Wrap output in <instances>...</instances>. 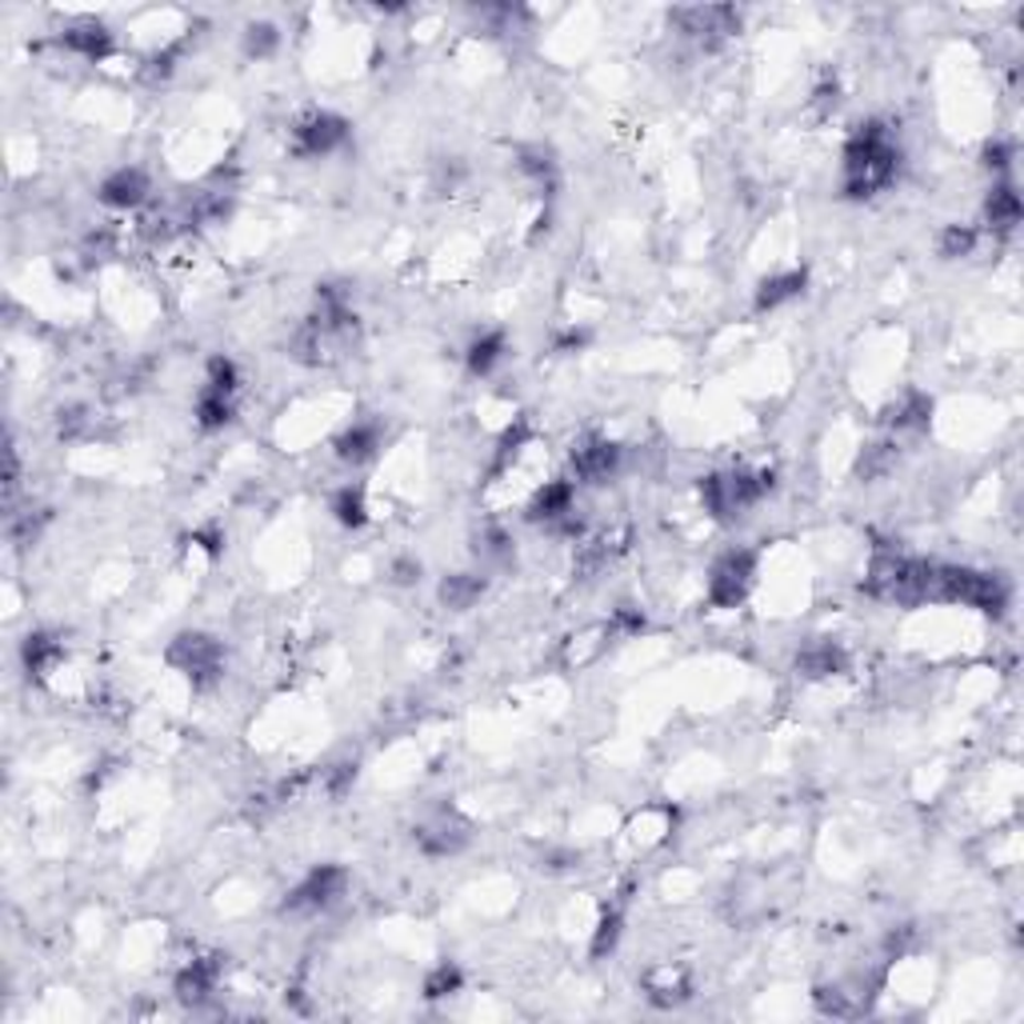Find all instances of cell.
Wrapping results in <instances>:
<instances>
[{"mask_svg": "<svg viewBox=\"0 0 1024 1024\" xmlns=\"http://www.w3.org/2000/svg\"><path fill=\"white\" fill-rule=\"evenodd\" d=\"M796 672L808 680L836 677V672H845V652L833 640H813V645H805L796 652Z\"/></svg>", "mask_w": 1024, "mask_h": 1024, "instance_id": "obj_18", "label": "cell"}, {"mask_svg": "<svg viewBox=\"0 0 1024 1024\" xmlns=\"http://www.w3.org/2000/svg\"><path fill=\"white\" fill-rule=\"evenodd\" d=\"M393 581H397V585H417V581H420V561H408V556H405V561H397V565H393Z\"/></svg>", "mask_w": 1024, "mask_h": 1024, "instance_id": "obj_36", "label": "cell"}, {"mask_svg": "<svg viewBox=\"0 0 1024 1024\" xmlns=\"http://www.w3.org/2000/svg\"><path fill=\"white\" fill-rule=\"evenodd\" d=\"M460 984H464V972L452 961H440L437 969L425 976V1001H445V996L460 993Z\"/></svg>", "mask_w": 1024, "mask_h": 1024, "instance_id": "obj_28", "label": "cell"}, {"mask_svg": "<svg viewBox=\"0 0 1024 1024\" xmlns=\"http://www.w3.org/2000/svg\"><path fill=\"white\" fill-rule=\"evenodd\" d=\"M932 596L949 600V605H969L981 613L1001 617L1009 608V585L993 573H976V568H952L937 565V581H932Z\"/></svg>", "mask_w": 1024, "mask_h": 1024, "instance_id": "obj_3", "label": "cell"}, {"mask_svg": "<svg viewBox=\"0 0 1024 1024\" xmlns=\"http://www.w3.org/2000/svg\"><path fill=\"white\" fill-rule=\"evenodd\" d=\"M333 449H336V457L345 460V464H365V460L377 457L380 429H377V425H368V420H361V425H348V429L333 440Z\"/></svg>", "mask_w": 1024, "mask_h": 1024, "instance_id": "obj_19", "label": "cell"}, {"mask_svg": "<svg viewBox=\"0 0 1024 1024\" xmlns=\"http://www.w3.org/2000/svg\"><path fill=\"white\" fill-rule=\"evenodd\" d=\"M348 892V873L341 865H316L309 877L284 897V912H324Z\"/></svg>", "mask_w": 1024, "mask_h": 1024, "instance_id": "obj_7", "label": "cell"}, {"mask_svg": "<svg viewBox=\"0 0 1024 1024\" xmlns=\"http://www.w3.org/2000/svg\"><path fill=\"white\" fill-rule=\"evenodd\" d=\"M941 257L944 261H961V257H969L972 249H976V229L972 224H949V229L941 232Z\"/></svg>", "mask_w": 1024, "mask_h": 1024, "instance_id": "obj_30", "label": "cell"}, {"mask_svg": "<svg viewBox=\"0 0 1024 1024\" xmlns=\"http://www.w3.org/2000/svg\"><path fill=\"white\" fill-rule=\"evenodd\" d=\"M348 140V121L336 113H309L296 121L293 148L296 157H328Z\"/></svg>", "mask_w": 1024, "mask_h": 1024, "instance_id": "obj_8", "label": "cell"}, {"mask_svg": "<svg viewBox=\"0 0 1024 1024\" xmlns=\"http://www.w3.org/2000/svg\"><path fill=\"white\" fill-rule=\"evenodd\" d=\"M276 44H281L276 24L261 21V24H249V29H244V53L257 56V61H264V56L276 53Z\"/></svg>", "mask_w": 1024, "mask_h": 1024, "instance_id": "obj_31", "label": "cell"}, {"mask_svg": "<svg viewBox=\"0 0 1024 1024\" xmlns=\"http://www.w3.org/2000/svg\"><path fill=\"white\" fill-rule=\"evenodd\" d=\"M96 197H101V205H108V209H136V205H145L148 200V177L140 168H116V173H108V177L101 180Z\"/></svg>", "mask_w": 1024, "mask_h": 1024, "instance_id": "obj_11", "label": "cell"}, {"mask_svg": "<svg viewBox=\"0 0 1024 1024\" xmlns=\"http://www.w3.org/2000/svg\"><path fill=\"white\" fill-rule=\"evenodd\" d=\"M21 660H24V672H29L32 680H44L64 660V645L53 633H29L21 645Z\"/></svg>", "mask_w": 1024, "mask_h": 1024, "instance_id": "obj_16", "label": "cell"}, {"mask_svg": "<svg viewBox=\"0 0 1024 1024\" xmlns=\"http://www.w3.org/2000/svg\"><path fill=\"white\" fill-rule=\"evenodd\" d=\"M205 388H217V393L232 397V393L241 388V368L232 365L229 356H212V361H209V380H205Z\"/></svg>", "mask_w": 1024, "mask_h": 1024, "instance_id": "obj_32", "label": "cell"}, {"mask_svg": "<svg viewBox=\"0 0 1024 1024\" xmlns=\"http://www.w3.org/2000/svg\"><path fill=\"white\" fill-rule=\"evenodd\" d=\"M1013 153L1016 148L1009 145V140H989V145H984V165L993 168V173H1004V168L1013 165Z\"/></svg>", "mask_w": 1024, "mask_h": 1024, "instance_id": "obj_34", "label": "cell"}, {"mask_svg": "<svg viewBox=\"0 0 1024 1024\" xmlns=\"http://www.w3.org/2000/svg\"><path fill=\"white\" fill-rule=\"evenodd\" d=\"M620 469V445L605 437H588L573 449V472L588 484H605Z\"/></svg>", "mask_w": 1024, "mask_h": 1024, "instance_id": "obj_10", "label": "cell"}, {"mask_svg": "<svg viewBox=\"0 0 1024 1024\" xmlns=\"http://www.w3.org/2000/svg\"><path fill=\"white\" fill-rule=\"evenodd\" d=\"M324 784H328V793H333V796H345L348 788L356 784V764H348V761L345 764H333V769H328V776H324Z\"/></svg>", "mask_w": 1024, "mask_h": 1024, "instance_id": "obj_33", "label": "cell"}, {"mask_svg": "<svg viewBox=\"0 0 1024 1024\" xmlns=\"http://www.w3.org/2000/svg\"><path fill=\"white\" fill-rule=\"evenodd\" d=\"M756 581V553L753 548H736L724 553L709 573V600L717 608H736L749 596Z\"/></svg>", "mask_w": 1024, "mask_h": 1024, "instance_id": "obj_6", "label": "cell"}, {"mask_svg": "<svg viewBox=\"0 0 1024 1024\" xmlns=\"http://www.w3.org/2000/svg\"><path fill=\"white\" fill-rule=\"evenodd\" d=\"M192 412H197L200 432H220L232 420V397H224V393H217V388H200L197 408H192Z\"/></svg>", "mask_w": 1024, "mask_h": 1024, "instance_id": "obj_23", "label": "cell"}, {"mask_svg": "<svg viewBox=\"0 0 1024 1024\" xmlns=\"http://www.w3.org/2000/svg\"><path fill=\"white\" fill-rule=\"evenodd\" d=\"M892 464H897V445H892V440H877V445H868V449L860 452L857 477L860 481H877V477H885Z\"/></svg>", "mask_w": 1024, "mask_h": 1024, "instance_id": "obj_27", "label": "cell"}, {"mask_svg": "<svg viewBox=\"0 0 1024 1024\" xmlns=\"http://www.w3.org/2000/svg\"><path fill=\"white\" fill-rule=\"evenodd\" d=\"M645 993L657 1009H677L692 996V981L680 969H652L645 976Z\"/></svg>", "mask_w": 1024, "mask_h": 1024, "instance_id": "obj_17", "label": "cell"}, {"mask_svg": "<svg viewBox=\"0 0 1024 1024\" xmlns=\"http://www.w3.org/2000/svg\"><path fill=\"white\" fill-rule=\"evenodd\" d=\"M620 929H625V917H620V909H605V912H600V920H596V932H593V957H596V961L617 949V944H620Z\"/></svg>", "mask_w": 1024, "mask_h": 1024, "instance_id": "obj_29", "label": "cell"}, {"mask_svg": "<svg viewBox=\"0 0 1024 1024\" xmlns=\"http://www.w3.org/2000/svg\"><path fill=\"white\" fill-rule=\"evenodd\" d=\"M61 44L69 49V53L84 56V61H105L108 53H113V29L101 21H76L69 24V29L61 32Z\"/></svg>", "mask_w": 1024, "mask_h": 1024, "instance_id": "obj_13", "label": "cell"}, {"mask_svg": "<svg viewBox=\"0 0 1024 1024\" xmlns=\"http://www.w3.org/2000/svg\"><path fill=\"white\" fill-rule=\"evenodd\" d=\"M613 625H617L620 633H640V628H645V613L633 605H620L617 613H613Z\"/></svg>", "mask_w": 1024, "mask_h": 1024, "instance_id": "obj_35", "label": "cell"}, {"mask_svg": "<svg viewBox=\"0 0 1024 1024\" xmlns=\"http://www.w3.org/2000/svg\"><path fill=\"white\" fill-rule=\"evenodd\" d=\"M900 173V148L880 121H868L845 145V197L868 200L889 189Z\"/></svg>", "mask_w": 1024, "mask_h": 1024, "instance_id": "obj_1", "label": "cell"}, {"mask_svg": "<svg viewBox=\"0 0 1024 1024\" xmlns=\"http://www.w3.org/2000/svg\"><path fill=\"white\" fill-rule=\"evenodd\" d=\"M573 504H576L573 481H544L541 489H536L533 501H529V521L556 524V521H565L568 512H576Z\"/></svg>", "mask_w": 1024, "mask_h": 1024, "instance_id": "obj_14", "label": "cell"}, {"mask_svg": "<svg viewBox=\"0 0 1024 1024\" xmlns=\"http://www.w3.org/2000/svg\"><path fill=\"white\" fill-rule=\"evenodd\" d=\"M437 596H440V605H445V608H452V613H464V608H472L484 596V576H477V573H452V576H445V581H440Z\"/></svg>", "mask_w": 1024, "mask_h": 1024, "instance_id": "obj_22", "label": "cell"}, {"mask_svg": "<svg viewBox=\"0 0 1024 1024\" xmlns=\"http://www.w3.org/2000/svg\"><path fill=\"white\" fill-rule=\"evenodd\" d=\"M805 284H808L805 269H788V272H776V276H764V281L756 284V313H773L781 304L796 301V296L805 293Z\"/></svg>", "mask_w": 1024, "mask_h": 1024, "instance_id": "obj_15", "label": "cell"}, {"mask_svg": "<svg viewBox=\"0 0 1024 1024\" xmlns=\"http://www.w3.org/2000/svg\"><path fill=\"white\" fill-rule=\"evenodd\" d=\"M516 165H521V173L533 180L536 189H553L556 185V160L548 148H541V145L521 148V160H516Z\"/></svg>", "mask_w": 1024, "mask_h": 1024, "instance_id": "obj_25", "label": "cell"}, {"mask_svg": "<svg viewBox=\"0 0 1024 1024\" xmlns=\"http://www.w3.org/2000/svg\"><path fill=\"white\" fill-rule=\"evenodd\" d=\"M168 665L177 672L192 680V689H212L224 672V648L220 640H212L209 633H180L173 645H168Z\"/></svg>", "mask_w": 1024, "mask_h": 1024, "instance_id": "obj_5", "label": "cell"}, {"mask_svg": "<svg viewBox=\"0 0 1024 1024\" xmlns=\"http://www.w3.org/2000/svg\"><path fill=\"white\" fill-rule=\"evenodd\" d=\"M773 489V472H712L701 481V504L717 521H736Z\"/></svg>", "mask_w": 1024, "mask_h": 1024, "instance_id": "obj_4", "label": "cell"}, {"mask_svg": "<svg viewBox=\"0 0 1024 1024\" xmlns=\"http://www.w3.org/2000/svg\"><path fill=\"white\" fill-rule=\"evenodd\" d=\"M932 417V397L929 393H917V388H909L905 397H900V405L892 408V429H924Z\"/></svg>", "mask_w": 1024, "mask_h": 1024, "instance_id": "obj_24", "label": "cell"}, {"mask_svg": "<svg viewBox=\"0 0 1024 1024\" xmlns=\"http://www.w3.org/2000/svg\"><path fill=\"white\" fill-rule=\"evenodd\" d=\"M504 348H509V336L501 333V328H489V333L472 336L469 353H464V361H469V373L472 377H489L492 368L504 361Z\"/></svg>", "mask_w": 1024, "mask_h": 1024, "instance_id": "obj_21", "label": "cell"}, {"mask_svg": "<svg viewBox=\"0 0 1024 1024\" xmlns=\"http://www.w3.org/2000/svg\"><path fill=\"white\" fill-rule=\"evenodd\" d=\"M469 821L460 813H452V808H440V813H432L425 825H417V833H412V840H417V848L425 853V857H452V853H460V848L469 845Z\"/></svg>", "mask_w": 1024, "mask_h": 1024, "instance_id": "obj_9", "label": "cell"}, {"mask_svg": "<svg viewBox=\"0 0 1024 1024\" xmlns=\"http://www.w3.org/2000/svg\"><path fill=\"white\" fill-rule=\"evenodd\" d=\"M333 516L336 524H345V529H365L368 524V504H365V489H341L333 497Z\"/></svg>", "mask_w": 1024, "mask_h": 1024, "instance_id": "obj_26", "label": "cell"}, {"mask_svg": "<svg viewBox=\"0 0 1024 1024\" xmlns=\"http://www.w3.org/2000/svg\"><path fill=\"white\" fill-rule=\"evenodd\" d=\"M217 984H220V957H197V961H189L177 972L173 989H177V996L185 1004H200L217 993Z\"/></svg>", "mask_w": 1024, "mask_h": 1024, "instance_id": "obj_12", "label": "cell"}, {"mask_svg": "<svg viewBox=\"0 0 1024 1024\" xmlns=\"http://www.w3.org/2000/svg\"><path fill=\"white\" fill-rule=\"evenodd\" d=\"M1021 217H1024V205H1021V197H1016L1013 185H996V189L989 192V200H984V220H989V229L1013 232L1016 224H1021Z\"/></svg>", "mask_w": 1024, "mask_h": 1024, "instance_id": "obj_20", "label": "cell"}, {"mask_svg": "<svg viewBox=\"0 0 1024 1024\" xmlns=\"http://www.w3.org/2000/svg\"><path fill=\"white\" fill-rule=\"evenodd\" d=\"M932 581H937V565L929 561H912L900 553H877L865 576V593L889 605H920L932 596Z\"/></svg>", "mask_w": 1024, "mask_h": 1024, "instance_id": "obj_2", "label": "cell"}]
</instances>
